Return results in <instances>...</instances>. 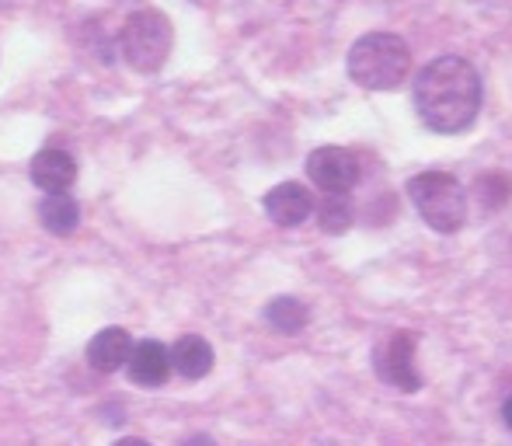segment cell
<instances>
[{
    "label": "cell",
    "instance_id": "obj_6",
    "mask_svg": "<svg viewBox=\"0 0 512 446\" xmlns=\"http://www.w3.org/2000/svg\"><path fill=\"white\" fill-rule=\"evenodd\" d=\"M307 178L328 196H345L359 182V161L345 147H317L307 157Z\"/></svg>",
    "mask_w": 512,
    "mask_h": 446
},
{
    "label": "cell",
    "instance_id": "obj_8",
    "mask_svg": "<svg viewBox=\"0 0 512 446\" xmlns=\"http://www.w3.org/2000/svg\"><path fill=\"white\" fill-rule=\"evenodd\" d=\"M28 175H32V182L39 185L46 196H53V192H67L70 185L77 182V161L67 154V150L46 147V150H39V154L32 157V164H28Z\"/></svg>",
    "mask_w": 512,
    "mask_h": 446
},
{
    "label": "cell",
    "instance_id": "obj_10",
    "mask_svg": "<svg viewBox=\"0 0 512 446\" xmlns=\"http://www.w3.org/2000/svg\"><path fill=\"white\" fill-rule=\"evenodd\" d=\"M129 352H133V338L126 328H102L88 345V363L98 373H115L129 363Z\"/></svg>",
    "mask_w": 512,
    "mask_h": 446
},
{
    "label": "cell",
    "instance_id": "obj_1",
    "mask_svg": "<svg viewBox=\"0 0 512 446\" xmlns=\"http://www.w3.org/2000/svg\"><path fill=\"white\" fill-rule=\"evenodd\" d=\"M411 98H415V112L425 129L439 136H457L478 122L485 84L467 56L446 53L418 70Z\"/></svg>",
    "mask_w": 512,
    "mask_h": 446
},
{
    "label": "cell",
    "instance_id": "obj_7",
    "mask_svg": "<svg viewBox=\"0 0 512 446\" xmlns=\"http://www.w3.org/2000/svg\"><path fill=\"white\" fill-rule=\"evenodd\" d=\"M265 213L279 227H300L310 213H314V196L307 185L300 182H283L276 189L265 192Z\"/></svg>",
    "mask_w": 512,
    "mask_h": 446
},
{
    "label": "cell",
    "instance_id": "obj_17",
    "mask_svg": "<svg viewBox=\"0 0 512 446\" xmlns=\"http://www.w3.org/2000/svg\"><path fill=\"white\" fill-rule=\"evenodd\" d=\"M115 446H150L147 440H136V436H129V440H119Z\"/></svg>",
    "mask_w": 512,
    "mask_h": 446
},
{
    "label": "cell",
    "instance_id": "obj_2",
    "mask_svg": "<svg viewBox=\"0 0 512 446\" xmlns=\"http://www.w3.org/2000/svg\"><path fill=\"white\" fill-rule=\"evenodd\" d=\"M349 77L366 91H394L411 74V49L398 32H366L345 56Z\"/></svg>",
    "mask_w": 512,
    "mask_h": 446
},
{
    "label": "cell",
    "instance_id": "obj_16",
    "mask_svg": "<svg viewBox=\"0 0 512 446\" xmlns=\"http://www.w3.org/2000/svg\"><path fill=\"white\" fill-rule=\"evenodd\" d=\"M502 419H506V426L512 429V394H509V401L502 405Z\"/></svg>",
    "mask_w": 512,
    "mask_h": 446
},
{
    "label": "cell",
    "instance_id": "obj_4",
    "mask_svg": "<svg viewBox=\"0 0 512 446\" xmlns=\"http://www.w3.org/2000/svg\"><path fill=\"white\" fill-rule=\"evenodd\" d=\"M171 46H175V28L157 7H140L119 28V53L140 74H157L168 63Z\"/></svg>",
    "mask_w": 512,
    "mask_h": 446
},
{
    "label": "cell",
    "instance_id": "obj_12",
    "mask_svg": "<svg viewBox=\"0 0 512 446\" xmlns=\"http://www.w3.org/2000/svg\"><path fill=\"white\" fill-rule=\"evenodd\" d=\"M39 220L49 234L56 237H70L81 223V203H77L70 192H53L39 203Z\"/></svg>",
    "mask_w": 512,
    "mask_h": 446
},
{
    "label": "cell",
    "instance_id": "obj_11",
    "mask_svg": "<svg viewBox=\"0 0 512 446\" xmlns=\"http://www.w3.org/2000/svg\"><path fill=\"white\" fill-rule=\"evenodd\" d=\"M213 363V345L203 335H182L171 349V370L182 373L185 380H203L213 370Z\"/></svg>",
    "mask_w": 512,
    "mask_h": 446
},
{
    "label": "cell",
    "instance_id": "obj_14",
    "mask_svg": "<svg viewBox=\"0 0 512 446\" xmlns=\"http://www.w3.org/2000/svg\"><path fill=\"white\" fill-rule=\"evenodd\" d=\"M314 210L324 234H345L352 227V206L345 196H324V203L314 206Z\"/></svg>",
    "mask_w": 512,
    "mask_h": 446
},
{
    "label": "cell",
    "instance_id": "obj_13",
    "mask_svg": "<svg viewBox=\"0 0 512 446\" xmlns=\"http://www.w3.org/2000/svg\"><path fill=\"white\" fill-rule=\"evenodd\" d=\"M265 321H269L279 335H297L307 328L310 311H307L304 300H297V297H276V300H269V307H265Z\"/></svg>",
    "mask_w": 512,
    "mask_h": 446
},
{
    "label": "cell",
    "instance_id": "obj_5",
    "mask_svg": "<svg viewBox=\"0 0 512 446\" xmlns=\"http://www.w3.org/2000/svg\"><path fill=\"white\" fill-rule=\"evenodd\" d=\"M418 335L415 332H391L373 349V370L384 384L398 387L405 394H415L422 387V373L415 366Z\"/></svg>",
    "mask_w": 512,
    "mask_h": 446
},
{
    "label": "cell",
    "instance_id": "obj_3",
    "mask_svg": "<svg viewBox=\"0 0 512 446\" xmlns=\"http://www.w3.org/2000/svg\"><path fill=\"white\" fill-rule=\"evenodd\" d=\"M408 196L418 217L436 234H457L467 223V189L450 171H418V175H411Z\"/></svg>",
    "mask_w": 512,
    "mask_h": 446
},
{
    "label": "cell",
    "instance_id": "obj_9",
    "mask_svg": "<svg viewBox=\"0 0 512 446\" xmlns=\"http://www.w3.org/2000/svg\"><path fill=\"white\" fill-rule=\"evenodd\" d=\"M129 380L140 387H161L168 384L171 377V352L164 349L154 338H143V342H133V352H129Z\"/></svg>",
    "mask_w": 512,
    "mask_h": 446
},
{
    "label": "cell",
    "instance_id": "obj_15",
    "mask_svg": "<svg viewBox=\"0 0 512 446\" xmlns=\"http://www.w3.org/2000/svg\"><path fill=\"white\" fill-rule=\"evenodd\" d=\"M185 446H213L209 436H192V440H185Z\"/></svg>",
    "mask_w": 512,
    "mask_h": 446
}]
</instances>
